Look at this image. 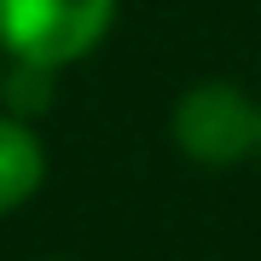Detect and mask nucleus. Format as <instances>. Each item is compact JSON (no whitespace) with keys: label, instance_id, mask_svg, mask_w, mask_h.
Masks as SVG:
<instances>
[{"label":"nucleus","instance_id":"nucleus-2","mask_svg":"<svg viewBox=\"0 0 261 261\" xmlns=\"http://www.w3.org/2000/svg\"><path fill=\"white\" fill-rule=\"evenodd\" d=\"M174 145L197 163H238L261 145V111L238 82H197L174 99Z\"/></svg>","mask_w":261,"mask_h":261},{"label":"nucleus","instance_id":"nucleus-1","mask_svg":"<svg viewBox=\"0 0 261 261\" xmlns=\"http://www.w3.org/2000/svg\"><path fill=\"white\" fill-rule=\"evenodd\" d=\"M111 12L116 0H0V47L18 64L58 70L105 41Z\"/></svg>","mask_w":261,"mask_h":261},{"label":"nucleus","instance_id":"nucleus-3","mask_svg":"<svg viewBox=\"0 0 261 261\" xmlns=\"http://www.w3.org/2000/svg\"><path fill=\"white\" fill-rule=\"evenodd\" d=\"M41 174H47V151H41V140L23 128V122L0 116V215L18 209L23 197L41 186Z\"/></svg>","mask_w":261,"mask_h":261},{"label":"nucleus","instance_id":"nucleus-4","mask_svg":"<svg viewBox=\"0 0 261 261\" xmlns=\"http://www.w3.org/2000/svg\"><path fill=\"white\" fill-rule=\"evenodd\" d=\"M6 105H12V122L47 111V105H53V70H41V64H12V75H6Z\"/></svg>","mask_w":261,"mask_h":261}]
</instances>
